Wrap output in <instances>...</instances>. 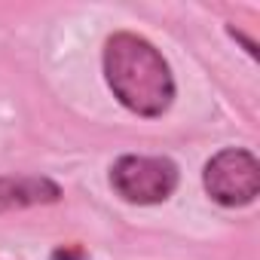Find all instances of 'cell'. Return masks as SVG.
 Segmentation results:
<instances>
[{
	"instance_id": "cell-1",
	"label": "cell",
	"mask_w": 260,
	"mask_h": 260,
	"mask_svg": "<svg viewBox=\"0 0 260 260\" xmlns=\"http://www.w3.org/2000/svg\"><path fill=\"white\" fill-rule=\"evenodd\" d=\"M101 68L113 98L128 113L156 119L175 104L178 95L175 74L166 55L141 34L132 31L110 34L101 52Z\"/></svg>"
},
{
	"instance_id": "cell-2",
	"label": "cell",
	"mask_w": 260,
	"mask_h": 260,
	"mask_svg": "<svg viewBox=\"0 0 260 260\" xmlns=\"http://www.w3.org/2000/svg\"><path fill=\"white\" fill-rule=\"evenodd\" d=\"M181 172L169 156L125 153L110 166V187L128 205H159L178 190Z\"/></svg>"
},
{
	"instance_id": "cell-3",
	"label": "cell",
	"mask_w": 260,
	"mask_h": 260,
	"mask_svg": "<svg viewBox=\"0 0 260 260\" xmlns=\"http://www.w3.org/2000/svg\"><path fill=\"white\" fill-rule=\"evenodd\" d=\"M205 193L223 208L251 205L260 193V162L245 147H223L205 162Z\"/></svg>"
},
{
	"instance_id": "cell-4",
	"label": "cell",
	"mask_w": 260,
	"mask_h": 260,
	"mask_svg": "<svg viewBox=\"0 0 260 260\" xmlns=\"http://www.w3.org/2000/svg\"><path fill=\"white\" fill-rule=\"evenodd\" d=\"M61 199V187L43 175H0V214L37 205H52Z\"/></svg>"
},
{
	"instance_id": "cell-5",
	"label": "cell",
	"mask_w": 260,
	"mask_h": 260,
	"mask_svg": "<svg viewBox=\"0 0 260 260\" xmlns=\"http://www.w3.org/2000/svg\"><path fill=\"white\" fill-rule=\"evenodd\" d=\"M89 254H86V248H80V245H64V248H55L52 251V260H86Z\"/></svg>"
}]
</instances>
